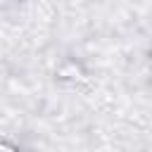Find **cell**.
<instances>
[{
  "label": "cell",
  "mask_w": 152,
  "mask_h": 152,
  "mask_svg": "<svg viewBox=\"0 0 152 152\" xmlns=\"http://www.w3.org/2000/svg\"><path fill=\"white\" fill-rule=\"evenodd\" d=\"M57 76H59V78H66V81H74V83H86V81H88L86 71H83L76 62H64V64L57 69Z\"/></svg>",
  "instance_id": "obj_1"
},
{
  "label": "cell",
  "mask_w": 152,
  "mask_h": 152,
  "mask_svg": "<svg viewBox=\"0 0 152 152\" xmlns=\"http://www.w3.org/2000/svg\"><path fill=\"white\" fill-rule=\"evenodd\" d=\"M0 150H17V145H14V142H5V140H0Z\"/></svg>",
  "instance_id": "obj_2"
}]
</instances>
